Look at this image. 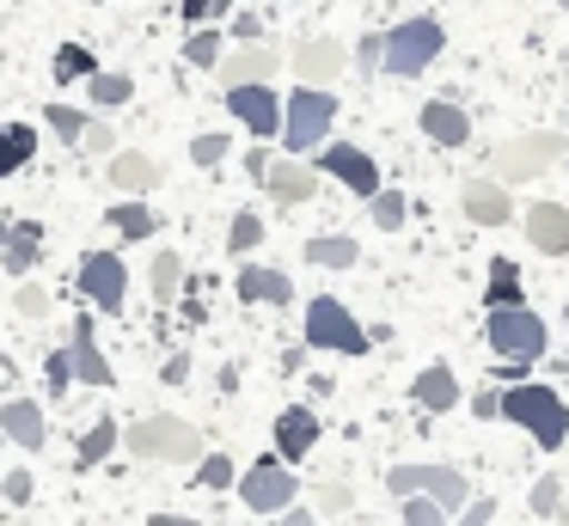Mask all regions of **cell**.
<instances>
[{
  "label": "cell",
  "mask_w": 569,
  "mask_h": 526,
  "mask_svg": "<svg viewBox=\"0 0 569 526\" xmlns=\"http://www.w3.org/2000/svg\"><path fill=\"white\" fill-rule=\"evenodd\" d=\"M551 166H569L563 159V135H551V129H539V135H515V141L496 153V183H532V178H545Z\"/></svg>",
  "instance_id": "cell-6"
},
{
  "label": "cell",
  "mask_w": 569,
  "mask_h": 526,
  "mask_svg": "<svg viewBox=\"0 0 569 526\" xmlns=\"http://www.w3.org/2000/svg\"><path fill=\"white\" fill-rule=\"evenodd\" d=\"M87 92L99 110H123L129 98H136V80H129V73H99V80H87Z\"/></svg>",
  "instance_id": "cell-33"
},
{
  "label": "cell",
  "mask_w": 569,
  "mask_h": 526,
  "mask_svg": "<svg viewBox=\"0 0 569 526\" xmlns=\"http://www.w3.org/2000/svg\"><path fill=\"white\" fill-rule=\"evenodd\" d=\"M307 343L312 349H331V355H368V330H361V318L349 312L343 300H331V294H312V306H307Z\"/></svg>",
  "instance_id": "cell-5"
},
{
  "label": "cell",
  "mask_w": 569,
  "mask_h": 526,
  "mask_svg": "<svg viewBox=\"0 0 569 526\" xmlns=\"http://www.w3.org/2000/svg\"><path fill=\"white\" fill-rule=\"evenodd\" d=\"M43 117H50V129L62 135L68 147H80V141H87V129H92V122H87V110L62 105V98H56V105H43Z\"/></svg>",
  "instance_id": "cell-35"
},
{
  "label": "cell",
  "mask_w": 569,
  "mask_h": 526,
  "mask_svg": "<svg viewBox=\"0 0 569 526\" xmlns=\"http://www.w3.org/2000/svg\"><path fill=\"white\" fill-rule=\"evenodd\" d=\"M0 447H7V428H0Z\"/></svg>",
  "instance_id": "cell-58"
},
{
  "label": "cell",
  "mask_w": 569,
  "mask_h": 526,
  "mask_svg": "<svg viewBox=\"0 0 569 526\" xmlns=\"http://www.w3.org/2000/svg\"><path fill=\"white\" fill-rule=\"evenodd\" d=\"M520 220H527L532 251H545V257H569V208H563V202H532Z\"/></svg>",
  "instance_id": "cell-18"
},
{
  "label": "cell",
  "mask_w": 569,
  "mask_h": 526,
  "mask_svg": "<svg viewBox=\"0 0 569 526\" xmlns=\"http://www.w3.org/2000/svg\"><path fill=\"white\" fill-rule=\"evenodd\" d=\"M288 68L300 73V86H312V92H331V80L349 68V49L337 43V37H300V43L288 49Z\"/></svg>",
  "instance_id": "cell-11"
},
{
  "label": "cell",
  "mask_w": 569,
  "mask_h": 526,
  "mask_svg": "<svg viewBox=\"0 0 569 526\" xmlns=\"http://www.w3.org/2000/svg\"><path fill=\"white\" fill-rule=\"evenodd\" d=\"M410 398H417L422 410H435V416H441V410H459V379H453V367H447V361H429L417 379H410Z\"/></svg>",
  "instance_id": "cell-23"
},
{
  "label": "cell",
  "mask_w": 569,
  "mask_h": 526,
  "mask_svg": "<svg viewBox=\"0 0 569 526\" xmlns=\"http://www.w3.org/2000/svg\"><path fill=\"white\" fill-rule=\"evenodd\" d=\"M148 526H197V520H184V514H153Z\"/></svg>",
  "instance_id": "cell-56"
},
{
  "label": "cell",
  "mask_w": 569,
  "mask_h": 526,
  "mask_svg": "<svg viewBox=\"0 0 569 526\" xmlns=\"http://www.w3.org/2000/svg\"><path fill=\"white\" fill-rule=\"evenodd\" d=\"M483 337H490V349L502 355V361L532 367L545 355V343H551V330H545V318L527 312V306H502V312L483 318Z\"/></svg>",
  "instance_id": "cell-4"
},
{
  "label": "cell",
  "mask_w": 569,
  "mask_h": 526,
  "mask_svg": "<svg viewBox=\"0 0 569 526\" xmlns=\"http://www.w3.org/2000/svg\"><path fill=\"white\" fill-rule=\"evenodd\" d=\"M123 447L136 453V459L148 465H184V459H202V435L197 423H184V416H141V423H129Z\"/></svg>",
  "instance_id": "cell-2"
},
{
  "label": "cell",
  "mask_w": 569,
  "mask_h": 526,
  "mask_svg": "<svg viewBox=\"0 0 569 526\" xmlns=\"http://www.w3.org/2000/svg\"><path fill=\"white\" fill-rule=\"evenodd\" d=\"M471 416H483V423L502 416V391H478V398H471Z\"/></svg>",
  "instance_id": "cell-52"
},
{
  "label": "cell",
  "mask_w": 569,
  "mask_h": 526,
  "mask_svg": "<svg viewBox=\"0 0 569 526\" xmlns=\"http://www.w3.org/2000/svg\"><path fill=\"white\" fill-rule=\"evenodd\" d=\"M233 288L246 306H288L295 300V276H288V269H270V264H239Z\"/></svg>",
  "instance_id": "cell-16"
},
{
  "label": "cell",
  "mask_w": 569,
  "mask_h": 526,
  "mask_svg": "<svg viewBox=\"0 0 569 526\" xmlns=\"http://www.w3.org/2000/svg\"><path fill=\"white\" fill-rule=\"evenodd\" d=\"M563 386H569V379H563Z\"/></svg>",
  "instance_id": "cell-60"
},
{
  "label": "cell",
  "mask_w": 569,
  "mask_h": 526,
  "mask_svg": "<svg viewBox=\"0 0 569 526\" xmlns=\"http://www.w3.org/2000/svg\"><path fill=\"white\" fill-rule=\"evenodd\" d=\"M80 294H87L99 312H123V300H129V264L117 251H87V257H80Z\"/></svg>",
  "instance_id": "cell-10"
},
{
  "label": "cell",
  "mask_w": 569,
  "mask_h": 526,
  "mask_svg": "<svg viewBox=\"0 0 569 526\" xmlns=\"http://www.w3.org/2000/svg\"><path fill=\"white\" fill-rule=\"evenodd\" d=\"M197 484L202 489H239V472L227 453H214V459H197Z\"/></svg>",
  "instance_id": "cell-38"
},
{
  "label": "cell",
  "mask_w": 569,
  "mask_h": 526,
  "mask_svg": "<svg viewBox=\"0 0 569 526\" xmlns=\"http://www.w3.org/2000/svg\"><path fill=\"white\" fill-rule=\"evenodd\" d=\"M263 245V215H233V227H227V251L246 257Z\"/></svg>",
  "instance_id": "cell-37"
},
{
  "label": "cell",
  "mask_w": 569,
  "mask_h": 526,
  "mask_svg": "<svg viewBox=\"0 0 569 526\" xmlns=\"http://www.w3.org/2000/svg\"><path fill=\"white\" fill-rule=\"evenodd\" d=\"M502 416L527 428L545 453H557L569 440V404L557 398V386H508L502 391Z\"/></svg>",
  "instance_id": "cell-1"
},
{
  "label": "cell",
  "mask_w": 569,
  "mask_h": 526,
  "mask_svg": "<svg viewBox=\"0 0 569 526\" xmlns=\"http://www.w3.org/2000/svg\"><path fill=\"white\" fill-rule=\"evenodd\" d=\"M490 520H496V502L490 496H478L466 514H459V526H490Z\"/></svg>",
  "instance_id": "cell-51"
},
{
  "label": "cell",
  "mask_w": 569,
  "mask_h": 526,
  "mask_svg": "<svg viewBox=\"0 0 569 526\" xmlns=\"http://www.w3.org/2000/svg\"><path fill=\"white\" fill-rule=\"evenodd\" d=\"M68 349H74L80 386H111V379H117V367L99 355V337H92V312H80L74 325H68Z\"/></svg>",
  "instance_id": "cell-19"
},
{
  "label": "cell",
  "mask_w": 569,
  "mask_h": 526,
  "mask_svg": "<svg viewBox=\"0 0 569 526\" xmlns=\"http://www.w3.org/2000/svg\"><path fill=\"white\" fill-rule=\"evenodd\" d=\"M0 428H7V440L26 453H43V440H50V423H43V410L31 398H13V404H0Z\"/></svg>",
  "instance_id": "cell-22"
},
{
  "label": "cell",
  "mask_w": 569,
  "mask_h": 526,
  "mask_svg": "<svg viewBox=\"0 0 569 526\" xmlns=\"http://www.w3.org/2000/svg\"><path fill=\"white\" fill-rule=\"evenodd\" d=\"M270 171H276V159L263 153V141H258V147L246 153V178H251V183H270Z\"/></svg>",
  "instance_id": "cell-49"
},
{
  "label": "cell",
  "mask_w": 569,
  "mask_h": 526,
  "mask_svg": "<svg viewBox=\"0 0 569 526\" xmlns=\"http://www.w3.org/2000/svg\"><path fill=\"white\" fill-rule=\"evenodd\" d=\"M459 208H466L478 227H508V220H515L508 183H496V178H466V190H459Z\"/></svg>",
  "instance_id": "cell-17"
},
{
  "label": "cell",
  "mask_w": 569,
  "mask_h": 526,
  "mask_svg": "<svg viewBox=\"0 0 569 526\" xmlns=\"http://www.w3.org/2000/svg\"><path fill=\"white\" fill-rule=\"evenodd\" d=\"M312 502H319L325 514H349V508H356V489H349V484H319V489H312Z\"/></svg>",
  "instance_id": "cell-46"
},
{
  "label": "cell",
  "mask_w": 569,
  "mask_h": 526,
  "mask_svg": "<svg viewBox=\"0 0 569 526\" xmlns=\"http://www.w3.org/2000/svg\"><path fill=\"white\" fill-rule=\"evenodd\" d=\"M31 153H38V129L31 122H0V178L31 166Z\"/></svg>",
  "instance_id": "cell-27"
},
{
  "label": "cell",
  "mask_w": 569,
  "mask_h": 526,
  "mask_svg": "<svg viewBox=\"0 0 569 526\" xmlns=\"http://www.w3.org/2000/svg\"><path fill=\"white\" fill-rule=\"evenodd\" d=\"M386 489H392L398 502H405V496H429V502H441L447 514H466L471 502H478L459 465H392V472H386Z\"/></svg>",
  "instance_id": "cell-3"
},
{
  "label": "cell",
  "mask_w": 569,
  "mask_h": 526,
  "mask_svg": "<svg viewBox=\"0 0 569 526\" xmlns=\"http://www.w3.org/2000/svg\"><path fill=\"white\" fill-rule=\"evenodd\" d=\"M117 453V416H99V423L80 435V447H74V465L80 472H92V465H104Z\"/></svg>",
  "instance_id": "cell-28"
},
{
  "label": "cell",
  "mask_w": 569,
  "mask_h": 526,
  "mask_svg": "<svg viewBox=\"0 0 569 526\" xmlns=\"http://www.w3.org/2000/svg\"><path fill=\"white\" fill-rule=\"evenodd\" d=\"M166 379H172V386H184V379H190V361H184V355H172V361H166Z\"/></svg>",
  "instance_id": "cell-53"
},
{
  "label": "cell",
  "mask_w": 569,
  "mask_h": 526,
  "mask_svg": "<svg viewBox=\"0 0 569 526\" xmlns=\"http://www.w3.org/2000/svg\"><path fill=\"white\" fill-rule=\"evenodd\" d=\"M368 208H373V227H380V232H398V227H405V215H410L405 196H398V190H380Z\"/></svg>",
  "instance_id": "cell-39"
},
{
  "label": "cell",
  "mask_w": 569,
  "mask_h": 526,
  "mask_svg": "<svg viewBox=\"0 0 569 526\" xmlns=\"http://www.w3.org/2000/svg\"><path fill=\"white\" fill-rule=\"evenodd\" d=\"M331 122H337V92L295 86V92H288V129H282L288 153H312V147L331 135Z\"/></svg>",
  "instance_id": "cell-8"
},
{
  "label": "cell",
  "mask_w": 569,
  "mask_h": 526,
  "mask_svg": "<svg viewBox=\"0 0 569 526\" xmlns=\"http://www.w3.org/2000/svg\"><path fill=\"white\" fill-rule=\"evenodd\" d=\"M184 61H190V68H214V73H221V61H227L221 31H190L184 37Z\"/></svg>",
  "instance_id": "cell-34"
},
{
  "label": "cell",
  "mask_w": 569,
  "mask_h": 526,
  "mask_svg": "<svg viewBox=\"0 0 569 526\" xmlns=\"http://www.w3.org/2000/svg\"><path fill=\"white\" fill-rule=\"evenodd\" d=\"M0 496H7V502H19V508L31 502V472H26V465H19V472H7V484H0Z\"/></svg>",
  "instance_id": "cell-48"
},
{
  "label": "cell",
  "mask_w": 569,
  "mask_h": 526,
  "mask_svg": "<svg viewBox=\"0 0 569 526\" xmlns=\"http://www.w3.org/2000/svg\"><path fill=\"white\" fill-rule=\"evenodd\" d=\"M312 440H319V416L307 410V404H295V410H282L276 416V459H307L312 453Z\"/></svg>",
  "instance_id": "cell-21"
},
{
  "label": "cell",
  "mask_w": 569,
  "mask_h": 526,
  "mask_svg": "<svg viewBox=\"0 0 569 526\" xmlns=\"http://www.w3.org/2000/svg\"><path fill=\"white\" fill-rule=\"evenodd\" d=\"M50 73H56V80H99V61H92V49L87 43H62V49H56V56H50Z\"/></svg>",
  "instance_id": "cell-31"
},
{
  "label": "cell",
  "mask_w": 569,
  "mask_h": 526,
  "mask_svg": "<svg viewBox=\"0 0 569 526\" xmlns=\"http://www.w3.org/2000/svg\"><path fill=\"white\" fill-rule=\"evenodd\" d=\"M178 12H184L197 31H214V19H233V12H227V0H178Z\"/></svg>",
  "instance_id": "cell-42"
},
{
  "label": "cell",
  "mask_w": 569,
  "mask_h": 526,
  "mask_svg": "<svg viewBox=\"0 0 569 526\" xmlns=\"http://www.w3.org/2000/svg\"><path fill=\"white\" fill-rule=\"evenodd\" d=\"M300 496V477L288 472L282 459H258L246 477H239V502H246L251 514H288Z\"/></svg>",
  "instance_id": "cell-9"
},
{
  "label": "cell",
  "mask_w": 569,
  "mask_h": 526,
  "mask_svg": "<svg viewBox=\"0 0 569 526\" xmlns=\"http://www.w3.org/2000/svg\"><path fill=\"white\" fill-rule=\"evenodd\" d=\"M178 312H184V325H202V318H209V312H202V300H197V294H190V300L178 306Z\"/></svg>",
  "instance_id": "cell-55"
},
{
  "label": "cell",
  "mask_w": 569,
  "mask_h": 526,
  "mask_svg": "<svg viewBox=\"0 0 569 526\" xmlns=\"http://www.w3.org/2000/svg\"><path fill=\"white\" fill-rule=\"evenodd\" d=\"M43 379H50V398H62L68 379H80V374H74V349H68V343H62V349H50V361H43Z\"/></svg>",
  "instance_id": "cell-40"
},
{
  "label": "cell",
  "mask_w": 569,
  "mask_h": 526,
  "mask_svg": "<svg viewBox=\"0 0 569 526\" xmlns=\"http://www.w3.org/2000/svg\"><path fill=\"white\" fill-rule=\"evenodd\" d=\"M227 153H233V141H227L221 129H209V135H197V141H190V159H197V166H209V171L221 166Z\"/></svg>",
  "instance_id": "cell-41"
},
{
  "label": "cell",
  "mask_w": 569,
  "mask_h": 526,
  "mask_svg": "<svg viewBox=\"0 0 569 526\" xmlns=\"http://www.w3.org/2000/svg\"><path fill=\"white\" fill-rule=\"evenodd\" d=\"M276 526H319V520H312V508H288Z\"/></svg>",
  "instance_id": "cell-54"
},
{
  "label": "cell",
  "mask_w": 569,
  "mask_h": 526,
  "mask_svg": "<svg viewBox=\"0 0 569 526\" xmlns=\"http://www.w3.org/2000/svg\"><path fill=\"white\" fill-rule=\"evenodd\" d=\"M532 514H539V520H557V514H563V484H557V472H545V477H532Z\"/></svg>",
  "instance_id": "cell-36"
},
{
  "label": "cell",
  "mask_w": 569,
  "mask_h": 526,
  "mask_svg": "<svg viewBox=\"0 0 569 526\" xmlns=\"http://www.w3.org/2000/svg\"><path fill=\"white\" fill-rule=\"evenodd\" d=\"M405 526H447V508L429 496H405Z\"/></svg>",
  "instance_id": "cell-43"
},
{
  "label": "cell",
  "mask_w": 569,
  "mask_h": 526,
  "mask_svg": "<svg viewBox=\"0 0 569 526\" xmlns=\"http://www.w3.org/2000/svg\"><path fill=\"white\" fill-rule=\"evenodd\" d=\"M417 122H422V135H429L435 147H466L471 141V117L453 105V98H429V105L417 110Z\"/></svg>",
  "instance_id": "cell-20"
},
{
  "label": "cell",
  "mask_w": 569,
  "mask_h": 526,
  "mask_svg": "<svg viewBox=\"0 0 569 526\" xmlns=\"http://www.w3.org/2000/svg\"><path fill=\"white\" fill-rule=\"evenodd\" d=\"M227 110H233L258 141H270V135L288 129V98H276V86H233V92H227Z\"/></svg>",
  "instance_id": "cell-12"
},
{
  "label": "cell",
  "mask_w": 569,
  "mask_h": 526,
  "mask_svg": "<svg viewBox=\"0 0 569 526\" xmlns=\"http://www.w3.org/2000/svg\"><path fill=\"white\" fill-rule=\"evenodd\" d=\"M282 68V49L276 43H239V49H227V61H221V86L233 92V86H270V73Z\"/></svg>",
  "instance_id": "cell-14"
},
{
  "label": "cell",
  "mask_w": 569,
  "mask_h": 526,
  "mask_svg": "<svg viewBox=\"0 0 569 526\" xmlns=\"http://www.w3.org/2000/svg\"><path fill=\"white\" fill-rule=\"evenodd\" d=\"M356 239H343V232H325V239H307V264H319V269H349L356 264Z\"/></svg>",
  "instance_id": "cell-32"
},
{
  "label": "cell",
  "mask_w": 569,
  "mask_h": 526,
  "mask_svg": "<svg viewBox=\"0 0 569 526\" xmlns=\"http://www.w3.org/2000/svg\"><path fill=\"white\" fill-rule=\"evenodd\" d=\"M563 12H569V0H563Z\"/></svg>",
  "instance_id": "cell-59"
},
{
  "label": "cell",
  "mask_w": 569,
  "mask_h": 526,
  "mask_svg": "<svg viewBox=\"0 0 569 526\" xmlns=\"http://www.w3.org/2000/svg\"><path fill=\"white\" fill-rule=\"evenodd\" d=\"M263 190L276 196V202H312L319 196V166H300V159H276L270 183Z\"/></svg>",
  "instance_id": "cell-24"
},
{
  "label": "cell",
  "mask_w": 569,
  "mask_h": 526,
  "mask_svg": "<svg viewBox=\"0 0 569 526\" xmlns=\"http://www.w3.org/2000/svg\"><path fill=\"white\" fill-rule=\"evenodd\" d=\"M104 220L117 227V239H153V232H160V215H153L148 202H117Z\"/></svg>",
  "instance_id": "cell-30"
},
{
  "label": "cell",
  "mask_w": 569,
  "mask_h": 526,
  "mask_svg": "<svg viewBox=\"0 0 569 526\" xmlns=\"http://www.w3.org/2000/svg\"><path fill=\"white\" fill-rule=\"evenodd\" d=\"M38 251H43V227L38 220H13V239L0 245V269L26 276V269H38Z\"/></svg>",
  "instance_id": "cell-25"
},
{
  "label": "cell",
  "mask_w": 569,
  "mask_h": 526,
  "mask_svg": "<svg viewBox=\"0 0 569 526\" xmlns=\"http://www.w3.org/2000/svg\"><path fill=\"white\" fill-rule=\"evenodd\" d=\"M233 31L246 37V43H263V12H233Z\"/></svg>",
  "instance_id": "cell-50"
},
{
  "label": "cell",
  "mask_w": 569,
  "mask_h": 526,
  "mask_svg": "<svg viewBox=\"0 0 569 526\" xmlns=\"http://www.w3.org/2000/svg\"><path fill=\"white\" fill-rule=\"evenodd\" d=\"M19 312H26V318H43V312H50V294H43L38 281H26V288H19Z\"/></svg>",
  "instance_id": "cell-47"
},
{
  "label": "cell",
  "mask_w": 569,
  "mask_h": 526,
  "mask_svg": "<svg viewBox=\"0 0 569 526\" xmlns=\"http://www.w3.org/2000/svg\"><path fill=\"white\" fill-rule=\"evenodd\" d=\"M356 61H361V80H373V73H386V37H361L356 43Z\"/></svg>",
  "instance_id": "cell-44"
},
{
  "label": "cell",
  "mask_w": 569,
  "mask_h": 526,
  "mask_svg": "<svg viewBox=\"0 0 569 526\" xmlns=\"http://www.w3.org/2000/svg\"><path fill=\"white\" fill-rule=\"evenodd\" d=\"M7 239H13V220H0V245H7Z\"/></svg>",
  "instance_id": "cell-57"
},
{
  "label": "cell",
  "mask_w": 569,
  "mask_h": 526,
  "mask_svg": "<svg viewBox=\"0 0 569 526\" xmlns=\"http://www.w3.org/2000/svg\"><path fill=\"white\" fill-rule=\"evenodd\" d=\"M319 171H331V178L343 183V190H356L361 202H373V196L386 190L373 153H361V147H349V141H331V147H325V153H319Z\"/></svg>",
  "instance_id": "cell-13"
},
{
  "label": "cell",
  "mask_w": 569,
  "mask_h": 526,
  "mask_svg": "<svg viewBox=\"0 0 569 526\" xmlns=\"http://www.w3.org/2000/svg\"><path fill=\"white\" fill-rule=\"evenodd\" d=\"M80 147H87V153H99V159H117V153H123V147H117V129H111L104 117H92V129H87V141H80Z\"/></svg>",
  "instance_id": "cell-45"
},
{
  "label": "cell",
  "mask_w": 569,
  "mask_h": 526,
  "mask_svg": "<svg viewBox=\"0 0 569 526\" xmlns=\"http://www.w3.org/2000/svg\"><path fill=\"white\" fill-rule=\"evenodd\" d=\"M447 49V31L435 19H405L386 31V73H398V80H410V73L435 68V56Z\"/></svg>",
  "instance_id": "cell-7"
},
{
  "label": "cell",
  "mask_w": 569,
  "mask_h": 526,
  "mask_svg": "<svg viewBox=\"0 0 569 526\" xmlns=\"http://www.w3.org/2000/svg\"><path fill=\"white\" fill-rule=\"evenodd\" d=\"M104 178H111V190H117V196H129V202H141V196H153V190H160V178H166V171L153 166L148 153H136V147H123V153H117L111 166H104Z\"/></svg>",
  "instance_id": "cell-15"
},
{
  "label": "cell",
  "mask_w": 569,
  "mask_h": 526,
  "mask_svg": "<svg viewBox=\"0 0 569 526\" xmlns=\"http://www.w3.org/2000/svg\"><path fill=\"white\" fill-rule=\"evenodd\" d=\"M148 288H153V300H160V306H172L178 294H184V257H178V251L153 257V264H148Z\"/></svg>",
  "instance_id": "cell-29"
},
{
  "label": "cell",
  "mask_w": 569,
  "mask_h": 526,
  "mask_svg": "<svg viewBox=\"0 0 569 526\" xmlns=\"http://www.w3.org/2000/svg\"><path fill=\"white\" fill-rule=\"evenodd\" d=\"M483 306H490V312H502V306H527V300H520V264H515V257H490Z\"/></svg>",
  "instance_id": "cell-26"
}]
</instances>
